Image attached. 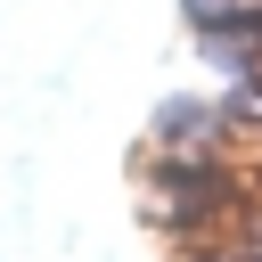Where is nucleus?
<instances>
[{
  "label": "nucleus",
  "instance_id": "nucleus-4",
  "mask_svg": "<svg viewBox=\"0 0 262 262\" xmlns=\"http://www.w3.org/2000/svg\"><path fill=\"white\" fill-rule=\"evenodd\" d=\"M254 139H262V131H254Z\"/></svg>",
  "mask_w": 262,
  "mask_h": 262
},
{
  "label": "nucleus",
  "instance_id": "nucleus-3",
  "mask_svg": "<svg viewBox=\"0 0 262 262\" xmlns=\"http://www.w3.org/2000/svg\"><path fill=\"white\" fill-rule=\"evenodd\" d=\"M180 262H262L246 237H205V246H180Z\"/></svg>",
  "mask_w": 262,
  "mask_h": 262
},
{
  "label": "nucleus",
  "instance_id": "nucleus-2",
  "mask_svg": "<svg viewBox=\"0 0 262 262\" xmlns=\"http://www.w3.org/2000/svg\"><path fill=\"white\" fill-rule=\"evenodd\" d=\"M188 33H262V0H180Z\"/></svg>",
  "mask_w": 262,
  "mask_h": 262
},
{
  "label": "nucleus",
  "instance_id": "nucleus-1",
  "mask_svg": "<svg viewBox=\"0 0 262 262\" xmlns=\"http://www.w3.org/2000/svg\"><path fill=\"white\" fill-rule=\"evenodd\" d=\"M229 139H237V115L221 90H172L147 115V147H229Z\"/></svg>",
  "mask_w": 262,
  "mask_h": 262
}]
</instances>
